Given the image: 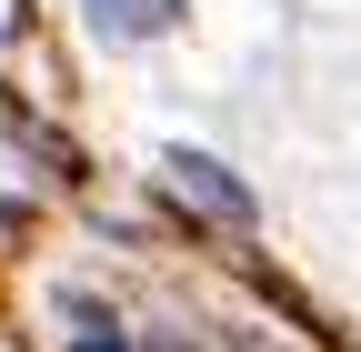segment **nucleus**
Wrapping results in <instances>:
<instances>
[{
  "label": "nucleus",
  "instance_id": "obj_1",
  "mask_svg": "<svg viewBox=\"0 0 361 352\" xmlns=\"http://www.w3.org/2000/svg\"><path fill=\"white\" fill-rule=\"evenodd\" d=\"M161 182H171V201L180 211H201V222H221V232H251V182H241V171L231 161H211V151H171L161 161Z\"/></svg>",
  "mask_w": 361,
  "mask_h": 352
},
{
  "label": "nucleus",
  "instance_id": "obj_2",
  "mask_svg": "<svg viewBox=\"0 0 361 352\" xmlns=\"http://www.w3.org/2000/svg\"><path fill=\"white\" fill-rule=\"evenodd\" d=\"M180 11H191V0H80V20L101 30L111 51H141V40L180 30Z\"/></svg>",
  "mask_w": 361,
  "mask_h": 352
},
{
  "label": "nucleus",
  "instance_id": "obj_3",
  "mask_svg": "<svg viewBox=\"0 0 361 352\" xmlns=\"http://www.w3.org/2000/svg\"><path fill=\"white\" fill-rule=\"evenodd\" d=\"M61 322H71V352H130V332H121L90 292H61Z\"/></svg>",
  "mask_w": 361,
  "mask_h": 352
}]
</instances>
